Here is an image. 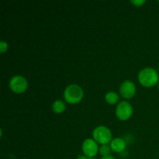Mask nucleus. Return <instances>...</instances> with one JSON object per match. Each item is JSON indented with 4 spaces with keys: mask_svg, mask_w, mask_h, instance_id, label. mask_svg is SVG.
I'll list each match as a JSON object with an SVG mask.
<instances>
[{
    "mask_svg": "<svg viewBox=\"0 0 159 159\" xmlns=\"http://www.w3.org/2000/svg\"><path fill=\"white\" fill-rule=\"evenodd\" d=\"M138 81L144 87H152L159 82L158 73L155 68H143L138 74Z\"/></svg>",
    "mask_w": 159,
    "mask_h": 159,
    "instance_id": "obj_1",
    "label": "nucleus"
},
{
    "mask_svg": "<svg viewBox=\"0 0 159 159\" xmlns=\"http://www.w3.org/2000/svg\"><path fill=\"white\" fill-rule=\"evenodd\" d=\"M83 90L82 87L76 84H71L66 87L64 92V97L65 99L71 104L78 103L82 100L83 97Z\"/></svg>",
    "mask_w": 159,
    "mask_h": 159,
    "instance_id": "obj_2",
    "label": "nucleus"
},
{
    "mask_svg": "<svg viewBox=\"0 0 159 159\" xmlns=\"http://www.w3.org/2000/svg\"><path fill=\"white\" fill-rule=\"evenodd\" d=\"M95 141L101 144H107L112 141V133L110 129L104 126H99L95 128L93 132Z\"/></svg>",
    "mask_w": 159,
    "mask_h": 159,
    "instance_id": "obj_3",
    "label": "nucleus"
},
{
    "mask_svg": "<svg viewBox=\"0 0 159 159\" xmlns=\"http://www.w3.org/2000/svg\"><path fill=\"white\" fill-rule=\"evenodd\" d=\"M9 87L16 93H23L28 87L27 80L22 75H15L9 81Z\"/></svg>",
    "mask_w": 159,
    "mask_h": 159,
    "instance_id": "obj_4",
    "label": "nucleus"
},
{
    "mask_svg": "<svg viewBox=\"0 0 159 159\" xmlns=\"http://www.w3.org/2000/svg\"><path fill=\"white\" fill-rule=\"evenodd\" d=\"M132 113H133V107L131 104L127 101H122L116 106V116L121 120H128L132 116Z\"/></svg>",
    "mask_w": 159,
    "mask_h": 159,
    "instance_id": "obj_5",
    "label": "nucleus"
},
{
    "mask_svg": "<svg viewBox=\"0 0 159 159\" xmlns=\"http://www.w3.org/2000/svg\"><path fill=\"white\" fill-rule=\"evenodd\" d=\"M82 149L85 156L93 158L97 154L99 148H98L97 142L94 139L87 138L82 143Z\"/></svg>",
    "mask_w": 159,
    "mask_h": 159,
    "instance_id": "obj_6",
    "label": "nucleus"
},
{
    "mask_svg": "<svg viewBox=\"0 0 159 159\" xmlns=\"http://www.w3.org/2000/svg\"><path fill=\"white\" fill-rule=\"evenodd\" d=\"M136 93V86L130 80H126L120 86V93L125 99H130Z\"/></svg>",
    "mask_w": 159,
    "mask_h": 159,
    "instance_id": "obj_7",
    "label": "nucleus"
},
{
    "mask_svg": "<svg viewBox=\"0 0 159 159\" xmlns=\"http://www.w3.org/2000/svg\"><path fill=\"white\" fill-rule=\"evenodd\" d=\"M110 148L112 150L115 152H124L126 148V142L123 138H116L110 141Z\"/></svg>",
    "mask_w": 159,
    "mask_h": 159,
    "instance_id": "obj_8",
    "label": "nucleus"
},
{
    "mask_svg": "<svg viewBox=\"0 0 159 159\" xmlns=\"http://www.w3.org/2000/svg\"><path fill=\"white\" fill-rule=\"evenodd\" d=\"M52 110L55 113H61L65 110V104L61 99L55 100L52 104Z\"/></svg>",
    "mask_w": 159,
    "mask_h": 159,
    "instance_id": "obj_9",
    "label": "nucleus"
},
{
    "mask_svg": "<svg viewBox=\"0 0 159 159\" xmlns=\"http://www.w3.org/2000/svg\"><path fill=\"white\" fill-rule=\"evenodd\" d=\"M105 99L109 104H115L119 100V96L116 92L110 91L106 94Z\"/></svg>",
    "mask_w": 159,
    "mask_h": 159,
    "instance_id": "obj_10",
    "label": "nucleus"
},
{
    "mask_svg": "<svg viewBox=\"0 0 159 159\" xmlns=\"http://www.w3.org/2000/svg\"><path fill=\"white\" fill-rule=\"evenodd\" d=\"M110 151H111V148L108 144H102L99 148V152L102 155V157L110 155Z\"/></svg>",
    "mask_w": 159,
    "mask_h": 159,
    "instance_id": "obj_11",
    "label": "nucleus"
},
{
    "mask_svg": "<svg viewBox=\"0 0 159 159\" xmlns=\"http://www.w3.org/2000/svg\"><path fill=\"white\" fill-rule=\"evenodd\" d=\"M8 49V44L6 42L3 41V40H1L0 41V52L3 53L5 51H7Z\"/></svg>",
    "mask_w": 159,
    "mask_h": 159,
    "instance_id": "obj_12",
    "label": "nucleus"
},
{
    "mask_svg": "<svg viewBox=\"0 0 159 159\" xmlns=\"http://www.w3.org/2000/svg\"><path fill=\"white\" fill-rule=\"evenodd\" d=\"M130 2L132 3V4H134L135 6H141V5L144 4V3L146 2L145 0H134V1H130Z\"/></svg>",
    "mask_w": 159,
    "mask_h": 159,
    "instance_id": "obj_13",
    "label": "nucleus"
},
{
    "mask_svg": "<svg viewBox=\"0 0 159 159\" xmlns=\"http://www.w3.org/2000/svg\"><path fill=\"white\" fill-rule=\"evenodd\" d=\"M77 159H95V158H90V157H87L85 156V155H79V156L77 158Z\"/></svg>",
    "mask_w": 159,
    "mask_h": 159,
    "instance_id": "obj_14",
    "label": "nucleus"
},
{
    "mask_svg": "<svg viewBox=\"0 0 159 159\" xmlns=\"http://www.w3.org/2000/svg\"><path fill=\"white\" fill-rule=\"evenodd\" d=\"M101 159H115V158H114V157L112 156V155H108V156L102 157Z\"/></svg>",
    "mask_w": 159,
    "mask_h": 159,
    "instance_id": "obj_15",
    "label": "nucleus"
},
{
    "mask_svg": "<svg viewBox=\"0 0 159 159\" xmlns=\"http://www.w3.org/2000/svg\"><path fill=\"white\" fill-rule=\"evenodd\" d=\"M158 89H159V82H158Z\"/></svg>",
    "mask_w": 159,
    "mask_h": 159,
    "instance_id": "obj_16",
    "label": "nucleus"
},
{
    "mask_svg": "<svg viewBox=\"0 0 159 159\" xmlns=\"http://www.w3.org/2000/svg\"><path fill=\"white\" fill-rule=\"evenodd\" d=\"M158 71H159V66H158Z\"/></svg>",
    "mask_w": 159,
    "mask_h": 159,
    "instance_id": "obj_17",
    "label": "nucleus"
}]
</instances>
